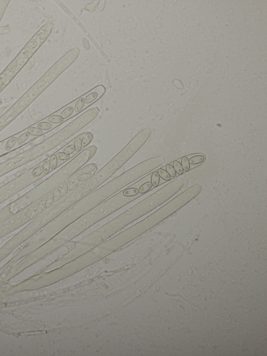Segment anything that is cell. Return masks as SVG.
Returning <instances> with one entry per match:
<instances>
[{
  "label": "cell",
  "instance_id": "obj_1",
  "mask_svg": "<svg viewBox=\"0 0 267 356\" xmlns=\"http://www.w3.org/2000/svg\"><path fill=\"white\" fill-rule=\"evenodd\" d=\"M151 133L152 131L149 128L139 132L106 166L75 191L69 198H80L101 185L141 149L148 140Z\"/></svg>",
  "mask_w": 267,
  "mask_h": 356
},
{
  "label": "cell",
  "instance_id": "obj_2",
  "mask_svg": "<svg viewBox=\"0 0 267 356\" xmlns=\"http://www.w3.org/2000/svg\"><path fill=\"white\" fill-rule=\"evenodd\" d=\"M98 170L96 165L94 163H90L79 170L76 173L72 175L67 179L66 183L68 185V190H73L78 187L79 182H86L94 176Z\"/></svg>",
  "mask_w": 267,
  "mask_h": 356
},
{
  "label": "cell",
  "instance_id": "obj_3",
  "mask_svg": "<svg viewBox=\"0 0 267 356\" xmlns=\"http://www.w3.org/2000/svg\"><path fill=\"white\" fill-rule=\"evenodd\" d=\"M106 89L105 87L102 85H100L95 87L92 90L87 93L85 97V108L86 109L92 104L94 102L98 100L106 92Z\"/></svg>",
  "mask_w": 267,
  "mask_h": 356
},
{
  "label": "cell",
  "instance_id": "obj_4",
  "mask_svg": "<svg viewBox=\"0 0 267 356\" xmlns=\"http://www.w3.org/2000/svg\"><path fill=\"white\" fill-rule=\"evenodd\" d=\"M86 94L87 93L83 95L82 96L79 97L78 99L76 100L74 105V113L73 114V116L70 119L72 118L73 116H75L77 114L80 113V111L83 110L85 107V97L86 95Z\"/></svg>",
  "mask_w": 267,
  "mask_h": 356
},
{
  "label": "cell",
  "instance_id": "obj_5",
  "mask_svg": "<svg viewBox=\"0 0 267 356\" xmlns=\"http://www.w3.org/2000/svg\"><path fill=\"white\" fill-rule=\"evenodd\" d=\"M192 156L189 159H188L189 163L192 165H196L203 163L205 160V157L203 154H193L192 155Z\"/></svg>",
  "mask_w": 267,
  "mask_h": 356
},
{
  "label": "cell",
  "instance_id": "obj_6",
  "mask_svg": "<svg viewBox=\"0 0 267 356\" xmlns=\"http://www.w3.org/2000/svg\"><path fill=\"white\" fill-rule=\"evenodd\" d=\"M94 139L93 134L90 132H87L82 139V150L88 147Z\"/></svg>",
  "mask_w": 267,
  "mask_h": 356
},
{
  "label": "cell",
  "instance_id": "obj_7",
  "mask_svg": "<svg viewBox=\"0 0 267 356\" xmlns=\"http://www.w3.org/2000/svg\"><path fill=\"white\" fill-rule=\"evenodd\" d=\"M86 132L79 134V135L75 137L74 139L73 145L74 146L76 154L79 153L82 151V139Z\"/></svg>",
  "mask_w": 267,
  "mask_h": 356
},
{
  "label": "cell",
  "instance_id": "obj_8",
  "mask_svg": "<svg viewBox=\"0 0 267 356\" xmlns=\"http://www.w3.org/2000/svg\"><path fill=\"white\" fill-rule=\"evenodd\" d=\"M74 112V107L69 105V104L65 106V109L62 111L61 114V116L63 119H66L68 118L69 117L73 115Z\"/></svg>",
  "mask_w": 267,
  "mask_h": 356
},
{
  "label": "cell",
  "instance_id": "obj_9",
  "mask_svg": "<svg viewBox=\"0 0 267 356\" xmlns=\"http://www.w3.org/2000/svg\"><path fill=\"white\" fill-rule=\"evenodd\" d=\"M152 186L151 182H150V181H147V182L143 183L138 188L139 193H140L141 194H143L147 193L151 189Z\"/></svg>",
  "mask_w": 267,
  "mask_h": 356
},
{
  "label": "cell",
  "instance_id": "obj_10",
  "mask_svg": "<svg viewBox=\"0 0 267 356\" xmlns=\"http://www.w3.org/2000/svg\"><path fill=\"white\" fill-rule=\"evenodd\" d=\"M150 180L152 186H153V187L156 188L159 186L160 183V177L159 176L157 171H155L151 173Z\"/></svg>",
  "mask_w": 267,
  "mask_h": 356
},
{
  "label": "cell",
  "instance_id": "obj_11",
  "mask_svg": "<svg viewBox=\"0 0 267 356\" xmlns=\"http://www.w3.org/2000/svg\"><path fill=\"white\" fill-rule=\"evenodd\" d=\"M73 142H74V139H73L72 141H70L69 143L65 145L66 147L63 150V152L64 153H66L67 155H71L73 153H74L75 147L74 145H73Z\"/></svg>",
  "mask_w": 267,
  "mask_h": 356
},
{
  "label": "cell",
  "instance_id": "obj_12",
  "mask_svg": "<svg viewBox=\"0 0 267 356\" xmlns=\"http://www.w3.org/2000/svg\"><path fill=\"white\" fill-rule=\"evenodd\" d=\"M48 121L51 123L59 124L64 121V119L59 115H52L48 118Z\"/></svg>",
  "mask_w": 267,
  "mask_h": 356
},
{
  "label": "cell",
  "instance_id": "obj_13",
  "mask_svg": "<svg viewBox=\"0 0 267 356\" xmlns=\"http://www.w3.org/2000/svg\"><path fill=\"white\" fill-rule=\"evenodd\" d=\"M17 139L16 137H12L7 142V143L5 144L4 149L6 151H10L14 147V146H15V144L17 142Z\"/></svg>",
  "mask_w": 267,
  "mask_h": 356
},
{
  "label": "cell",
  "instance_id": "obj_14",
  "mask_svg": "<svg viewBox=\"0 0 267 356\" xmlns=\"http://www.w3.org/2000/svg\"><path fill=\"white\" fill-rule=\"evenodd\" d=\"M27 132L30 135H32V136H39L42 135L43 134V131L41 130H40L37 128H34V127H31L28 128L27 130Z\"/></svg>",
  "mask_w": 267,
  "mask_h": 356
},
{
  "label": "cell",
  "instance_id": "obj_15",
  "mask_svg": "<svg viewBox=\"0 0 267 356\" xmlns=\"http://www.w3.org/2000/svg\"><path fill=\"white\" fill-rule=\"evenodd\" d=\"M157 172L158 173L160 178H162L164 180L168 181L171 180V177L164 169L162 168L159 169L157 170Z\"/></svg>",
  "mask_w": 267,
  "mask_h": 356
},
{
  "label": "cell",
  "instance_id": "obj_16",
  "mask_svg": "<svg viewBox=\"0 0 267 356\" xmlns=\"http://www.w3.org/2000/svg\"><path fill=\"white\" fill-rule=\"evenodd\" d=\"M59 187V191H60L61 198H64L65 196H66L68 191L67 183H66V182H64L62 183Z\"/></svg>",
  "mask_w": 267,
  "mask_h": 356
},
{
  "label": "cell",
  "instance_id": "obj_17",
  "mask_svg": "<svg viewBox=\"0 0 267 356\" xmlns=\"http://www.w3.org/2000/svg\"><path fill=\"white\" fill-rule=\"evenodd\" d=\"M181 165L183 168V170L188 171L190 169V163H189L188 158L186 156H184L181 158Z\"/></svg>",
  "mask_w": 267,
  "mask_h": 356
},
{
  "label": "cell",
  "instance_id": "obj_18",
  "mask_svg": "<svg viewBox=\"0 0 267 356\" xmlns=\"http://www.w3.org/2000/svg\"><path fill=\"white\" fill-rule=\"evenodd\" d=\"M49 162L50 168H51L52 170H54L57 167L58 160L55 154L53 153L51 155L50 157Z\"/></svg>",
  "mask_w": 267,
  "mask_h": 356
},
{
  "label": "cell",
  "instance_id": "obj_19",
  "mask_svg": "<svg viewBox=\"0 0 267 356\" xmlns=\"http://www.w3.org/2000/svg\"><path fill=\"white\" fill-rule=\"evenodd\" d=\"M173 167L176 173L181 175L184 172L183 168L182 167L181 163L178 160H175L173 161Z\"/></svg>",
  "mask_w": 267,
  "mask_h": 356
},
{
  "label": "cell",
  "instance_id": "obj_20",
  "mask_svg": "<svg viewBox=\"0 0 267 356\" xmlns=\"http://www.w3.org/2000/svg\"><path fill=\"white\" fill-rule=\"evenodd\" d=\"M52 127L51 123L47 122H40L37 124V128L41 130H48L51 129Z\"/></svg>",
  "mask_w": 267,
  "mask_h": 356
},
{
  "label": "cell",
  "instance_id": "obj_21",
  "mask_svg": "<svg viewBox=\"0 0 267 356\" xmlns=\"http://www.w3.org/2000/svg\"><path fill=\"white\" fill-rule=\"evenodd\" d=\"M56 155L57 160L62 161H67L71 158V155H67L64 152H59L57 153Z\"/></svg>",
  "mask_w": 267,
  "mask_h": 356
},
{
  "label": "cell",
  "instance_id": "obj_22",
  "mask_svg": "<svg viewBox=\"0 0 267 356\" xmlns=\"http://www.w3.org/2000/svg\"><path fill=\"white\" fill-rule=\"evenodd\" d=\"M166 172L168 173V174L171 177L174 178L176 176V172L175 171L173 168V166L170 164H168L167 165H166Z\"/></svg>",
  "mask_w": 267,
  "mask_h": 356
},
{
  "label": "cell",
  "instance_id": "obj_23",
  "mask_svg": "<svg viewBox=\"0 0 267 356\" xmlns=\"http://www.w3.org/2000/svg\"><path fill=\"white\" fill-rule=\"evenodd\" d=\"M43 172L45 173V174H47L49 173L50 170V165L49 160L46 159L45 160L43 161Z\"/></svg>",
  "mask_w": 267,
  "mask_h": 356
},
{
  "label": "cell",
  "instance_id": "obj_24",
  "mask_svg": "<svg viewBox=\"0 0 267 356\" xmlns=\"http://www.w3.org/2000/svg\"><path fill=\"white\" fill-rule=\"evenodd\" d=\"M29 136L30 134L28 132H25L24 133L22 134L17 139V142L18 143L22 144L24 143L29 139Z\"/></svg>",
  "mask_w": 267,
  "mask_h": 356
},
{
  "label": "cell",
  "instance_id": "obj_25",
  "mask_svg": "<svg viewBox=\"0 0 267 356\" xmlns=\"http://www.w3.org/2000/svg\"><path fill=\"white\" fill-rule=\"evenodd\" d=\"M43 168L42 167H38L32 171V175L34 177L41 175L43 173Z\"/></svg>",
  "mask_w": 267,
  "mask_h": 356
},
{
  "label": "cell",
  "instance_id": "obj_26",
  "mask_svg": "<svg viewBox=\"0 0 267 356\" xmlns=\"http://www.w3.org/2000/svg\"><path fill=\"white\" fill-rule=\"evenodd\" d=\"M53 200H55V202H57L61 198L59 187H57L55 189L54 192L53 193Z\"/></svg>",
  "mask_w": 267,
  "mask_h": 356
},
{
  "label": "cell",
  "instance_id": "obj_27",
  "mask_svg": "<svg viewBox=\"0 0 267 356\" xmlns=\"http://www.w3.org/2000/svg\"><path fill=\"white\" fill-rule=\"evenodd\" d=\"M124 172H125V168L124 167H122L115 172V173L113 174V176L115 178H118L119 177L122 176Z\"/></svg>",
  "mask_w": 267,
  "mask_h": 356
},
{
  "label": "cell",
  "instance_id": "obj_28",
  "mask_svg": "<svg viewBox=\"0 0 267 356\" xmlns=\"http://www.w3.org/2000/svg\"><path fill=\"white\" fill-rule=\"evenodd\" d=\"M53 202V194H52V196H49L47 200V206L48 207L51 206Z\"/></svg>",
  "mask_w": 267,
  "mask_h": 356
}]
</instances>
